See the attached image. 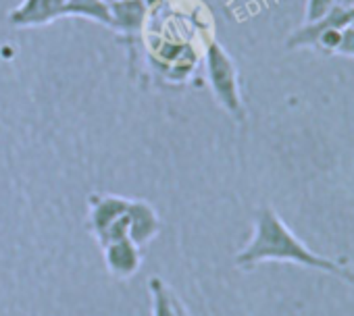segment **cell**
Masks as SVG:
<instances>
[{"mask_svg":"<svg viewBox=\"0 0 354 316\" xmlns=\"http://www.w3.org/2000/svg\"><path fill=\"white\" fill-rule=\"evenodd\" d=\"M127 217H129V239L138 248L152 241L160 231V221L156 210L144 200H129Z\"/></svg>","mask_w":354,"mask_h":316,"instance_id":"obj_7","label":"cell"},{"mask_svg":"<svg viewBox=\"0 0 354 316\" xmlns=\"http://www.w3.org/2000/svg\"><path fill=\"white\" fill-rule=\"evenodd\" d=\"M61 17H84L111 28V9L102 0H67Z\"/></svg>","mask_w":354,"mask_h":316,"instance_id":"obj_9","label":"cell"},{"mask_svg":"<svg viewBox=\"0 0 354 316\" xmlns=\"http://www.w3.org/2000/svg\"><path fill=\"white\" fill-rule=\"evenodd\" d=\"M335 7V0H306V13L304 23H313L323 19Z\"/></svg>","mask_w":354,"mask_h":316,"instance_id":"obj_12","label":"cell"},{"mask_svg":"<svg viewBox=\"0 0 354 316\" xmlns=\"http://www.w3.org/2000/svg\"><path fill=\"white\" fill-rule=\"evenodd\" d=\"M67 0H24L9 15L11 26L15 28H36L53 23L61 17Z\"/></svg>","mask_w":354,"mask_h":316,"instance_id":"obj_5","label":"cell"},{"mask_svg":"<svg viewBox=\"0 0 354 316\" xmlns=\"http://www.w3.org/2000/svg\"><path fill=\"white\" fill-rule=\"evenodd\" d=\"M102 3H106V5H113V3H119V0H102Z\"/></svg>","mask_w":354,"mask_h":316,"instance_id":"obj_18","label":"cell"},{"mask_svg":"<svg viewBox=\"0 0 354 316\" xmlns=\"http://www.w3.org/2000/svg\"><path fill=\"white\" fill-rule=\"evenodd\" d=\"M175 310H177V316H190L188 308L184 306V302L180 297H175Z\"/></svg>","mask_w":354,"mask_h":316,"instance_id":"obj_15","label":"cell"},{"mask_svg":"<svg viewBox=\"0 0 354 316\" xmlns=\"http://www.w3.org/2000/svg\"><path fill=\"white\" fill-rule=\"evenodd\" d=\"M335 277H339L342 281H346L348 285H352V287H354V270H352V268H348L346 264H342V262H339V268L335 270Z\"/></svg>","mask_w":354,"mask_h":316,"instance_id":"obj_14","label":"cell"},{"mask_svg":"<svg viewBox=\"0 0 354 316\" xmlns=\"http://www.w3.org/2000/svg\"><path fill=\"white\" fill-rule=\"evenodd\" d=\"M350 26H352V28H354V21H352V23H350Z\"/></svg>","mask_w":354,"mask_h":316,"instance_id":"obj_19","label":"cell"},{"mask_svg":"<svg viewBox=\"0 0 354 316\" xmlns=\"http://www.w3.org/2000/svg\"><path fill=\"white\" fill-rule=\"evenodd\" d=\"M148 291H150V302H152V316H177V310H175L177 295L160 277L148 279Z\"/></svg>","mask_w":354,"mask_h":316,"instance_id":"obj_10","label":"cell"},{"mask_svg":"<svg viewBox=\"0 0 354 316\" xmlns=\"http://www.w3.org/2000/svg\"><path fill=\"white\" fill-rule=\"evenodd\" d=\"M160 3H162V0H144L146 9H154V7H158Z\"/></svg>","mask_w":354,"mask_h":316,"instance_id":"obj_17","label":"cell"},{"mask_svg":"<svg viewBox=\"0 0 354 316\" xmlns=\"http://www.w3.org/2000/svg\"><path fill=\"white\" fill-rule=\"evenodd\" d=\"M337 57H348V59H354V28L348 26L342 30V40H339V46L335 50Z\"/></svg>","mask_w":354,"mask_h":316,"instance_id":"obj_13","label":"cell"},{"mask_svg":"<svg viewBox=\"0 0 354 316\" xmlns=\"http://www.w3.org/2000/svg\"><path fill=\"white\" fill-rule=\"evenodd\" d=\"M354 21V9H344V7H333L323 19L313 21V23H304L298 30H294L288 40H286V48L288 50H300V48H313L317 36L327 30V28H337L344 30Z\"/></svg>","mask_w":354,"mask_h":316,"instance_id":"obj_3","label":"cell"},{"mask_svg":"<svg viewBox=\"0 0 354 316\" xmlns=\"http://www.w3.org/2000/svg\"><path fill=\"white\" fill-rule=\"evenodd\" d=\"M104 250V262L109 273L115 279H129L138 273L142 264L140 248L131 239H119L102 246Z\"/></svg>","mask_w":354,"mask_h":316,"instance_id":"obj_6","label":"cell"},{"mask_svg":"<svg viewBox=\"0 0 354 316\" xmlns=\"http://www.w3.org/2000/svg\"><path fill=\"white\" fill-rule=\"evenodd\" d=\"M234 262L238 268H254L263 262H290L329 275H335L339 268V262L313 252L298 235H294V231L271 206L257 210L252 237L236 254Z\"/></svg>","mask_w":354,"mask_h":316,"instance_id":"obj_1","label":"cell"},{"mask_svg":"<svg viewBox=\"0 0 354 316\" xmlns=\"http://www.w3.org/2000/svg\"><path fill=\"white\" fill-rule=\"evenodd\" d=\"M335 7H344V9H354V0H335Z\"/></svg>","mask_w":354,"mask_h":316,"instance_id":"obj_16","label":"cell"},{"mask_svg":"<svg viewBox=\"0 0 354 316\" xmlns=\"http://www.w3.org/2000/svg\"><path fill=\"white\" fill-rule=\"evenodd\" d=\"M339 40H342V30H337V28H327V30H323V32L317 36L313 48L319 50V52H323V55H335V50H337V46H339Z\"/></svg>","mask_w":354,"mask_h":316,"instance_id":"obj_11","label":"cell"},{"mask_svg":"<svg viewBox=\"0 0 354 316\" xmlns=\"http://www.w3.org/2000/svg\"><path fill=\"white\" fill-rule=\"evenodd\" d=\"M205 71H207V81L213 90L215 100L230 112L238 123H244L246 110H244V100L240 92V79H238V69L227 55V50L219 42H211L205 52Z\"/></svg>","mask_w":354,"mask_h":316,"instance_id":"obj_2","label":"cell"},{"mask_svg":"<svg viewBox=\"0 0 354 316\" xmlns=\"http://www.w3.org/2000/svg\"><path fill=\"white\" fill-rule=\"evenodd\" d=\"M109 9H111V28L125 36L138 34L148 15L144 0H119V3L109 5Z\"/></svg>","mask_w":354,"mask_h":316,"instance_id":"obj_8","label":"cell"},{"mask_svg":"<svg viewBox=\"0 0 354 316\" xmlns=\"http://www.w3.org/2000/svg\"><path fill=\"white\" fill-rule=\"evenodd\" d=\"M127 208L129 200L119 196H94L90 200V225L98 244H102L111 227L127 215Z\"/></svg>","mask_w":354,"mask_h":316,"instance_id":"obj_4","label":"cell"}]
</instances>
